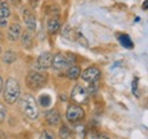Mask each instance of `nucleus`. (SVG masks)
Wrapping results in <instances>:
<instances>
[{"instance_id":"f257e3e1","label":"nucleus","mask_w":148,"mask_h":139,"mask_svg":"<svg viewBox=\"0 0 148 139\" xmlns=\"http://www.w3.org/2000/svg\"><path fill=\"white\" fill-rule=\"evenodd\" d=\"M19 100V107L22 112L30 119V120H36L39 117V109L36 99L30 95V94H24L18 99Z\"/></svg>"},{"instance_id":"f03ea898","label":"nucleus","mask_w":148,"mask_h":139,"mask_svg":"<svg viewBox=\"0 0 148 139\" xmlns=\"http://www.w3.org/2000/svg\"><path fill=\"white\" fill-rule=\"evenodd\" d=\"M21 97V86L14 78H8L5 83L3 99L8 104H14Z\"/></svg>"},{"instance_id":"7ed1b4c3","label":"nucleus","mask_w":148,"mask_h":139,"mask_svg":"<svg viewBox=\"0 0 148 139\" xmlns=\"http://www.w3.org/2000/svg\"><path fill=\"white\" fill-rule=\"evenodd\" d=\"M26 85L30 89H39L47 83V75L39 71H30L26 76Z\"/></svg>"},{"instance_id":"20e7f679","label":"nucleus","mask_w":148,"mask_h":139,"mask_svg":"<svg viewBox=\"0 0 148 139\" xmlns=\"http://www.w3.org/2000/svg\"><path fill=\"white\" fill-rule=\"evenodd\" d=\"M71 99L77 104H87L89 100L88 90L82 85H75L71 93Z\"/></svg>"},{"instance_id":"39448f33","label":"nucleus","mask_w":148,"mask_h":139,"mask_svg":"<svg viewBox=\"0 0 148 139\" xmlns=\"http://www.w3.org/2000/svg\"><path fill=\"white\" fill-rule=\"evenodd\" d=\"M84 118V111L83 109L77 104H71L69 105L66 110V119L70 122H79Z\"/></svg>"},{"instance_id":"423d86ee","label":"nucleus","mask_w":148,"mask_h":139,"mask_svg":"<svg viewBox=\"0 0 148 139\" xmlns=\"http://www.w3.org/2000/svg\"><path fill=\"white\" fill-rule=\"evenodd\" d=\"M81 77L87 83H96L100 78V70L97 67H89L81 74Z\"/></svg>"},{"instance_id":"0eeeda50","label":"nucleus","mask_w":148,"mask_h":139,"mask_svg":"<svg viewBox=\"0 0 148 139\" xmlns=\"http://www.w3.org/2000/svg\"><path fill=\"white\" fill-rule=\"evenodd\" d=\"M53 59H54V55L50 52H43L42 54H40L37 60L39 68H41V69L50 68L51 65H53Z\"/></svg>"},{"instance_id":"6e6552de","label":"nucleus","mask_w":148,"mask_h":139,"mask_svg":"<svg viewBox=\"0 0 148 139\" xmlns=\"http://www.w3.org/2000/svg\"><path fill=\"white\" fill-rule=\"evenodd\" d=\"M24 22H25V25H26V28L27 31L30 32H34L37 30V19L34 17V15L32 13H30L29 10H25L24 14Z\"/></svg>"},{"instance_id":"1a4fd4ad","label":"nucleus","mask_w":148,"mask_h":139,"mask_svg":"<svg viewBox=\"0 0 148 139\" xmlns=\"http://www.w3.org/2000/svg\"><path fill=\"white\" fill-rule=\"evenodd\" d=\"M51 67L55 70H64L66 67H69L67 66V62H66L65 55H63L62 53H57L56 55H54Z\"/></svg>"},{"instance_id":"9d476101","label":"nucleus","mask_w":148,"mask_h":139,"mask_svg":"<svg viewBox=\"0 0 148 139\" xmlns=\"http://www.w3.org/2000/svg\"><path fill=\"white\" fill-rule=\"evenodd\" d=\"M22 34V27L18 23H14L8 27V38L10 41H17Z\"/></svg>"},{"instance_id":"9b49d317","label":"nucleus","mask_w":148,"mask_h":139,"mask_svg":"<svg viewBox=\"0 0 148 139\" xmlns=\"http://www.w3.org/2000/svg\"><path fill=\"white\" fill-rule=\"evenodd\" d=\"M46 121L50 126H58L60 122V114L56 109H51L46 112Z\"/></svg>"},{"instance_id":"f8f14e48","label":"nucleus","mask_w":148,"mask_h":139,"mask_svg":"<svg viewBox=\"0 0 148 139\" xmlns=\"http://www.w3.org/2000/svg\"><path fill=\"white\" fill-rule=\"evenodd\" d=\"M60 28V20L57 17H51L47 22V30L50 34H55Z\"/></svg>"},{"instance_id":"ddd939ff","label":"nucleus","mask_w":148,"mask_h":139,"mask_svg":"<svg viewBox=\"0 0 148 139\" xmlns=\"http://www.w3.org/2000/svg\"><path fill=\"white\" fill-rule=\"evenodd\" d=\"M21 42H22V45L26 49L31 48L32 45V34L30 31H24L23 34H21Z\"/></svg>"},{"instance_id":"4468645a","label":"nucleus","mask_w":148,"mask_h":139,"mask_svg":"<svg viewBox=\"0 0 148 139\" xmlns=\"http://www.w3.org/2000/svg\"><path fill=\"white\" fill-rule=\"evenodd\" d=\"M66 76L72 80L77 79L81 76V68L79 66H71L66 72Z\"/></svg>"},{"instance_id":"2eb2a0df","label":"nucleus","mask_w":148,"mask_h":139,"mask_svg":"<svg viewBox=\"0 0 148 139\" xmlns=\"http://www.w3.org/2000/svg\"><path fill=\"white\" fill-rule=\"evenodd\" d=\"M119 41L121 43V45L123 48H127V49H132L133 48V42L131 41L129 35L127 34H122L119 36Z\"/></svg>"},{"instance_id":"dca6fc26","label":"nucleus","mask_w":148,"mask_h":139,"mask_svg":"<svg viewBox=\"0 0 148 139\" xmlns=\"http://www.w3.org/2000/svg\"><path fill=\"white\" fill-rule=\"evenodd\" d=\"M58 135H59V137L62 139H71L72 138V130H71L67 126L63 124V126L60 127V129H59Z\"/></svg>"},{"instance_id":"f3484780","label":"nucleus","mask_w":148,"mask_h":139,"mask_svg":"<svg viewBox=\"0 0 148 139\" xmlns=\"http://www.w3.org/2000/svg\"><path fill=\"white\" fill-rule=\"evenodd\" d=\"M16 58H17L16 52H14V51H12V50H8V51L5 52L3 57H2V60H3L5 63L10 65V63H13V62L16 60Z\"/></svg>"},{"instance_id":"a211bd4d","label":"nucleus","mask_w":148,"mask_h":139,"mask_svg":"<svg viewBox=\"0 0 148 139\" xmlns=\"http://www.w3.org/2000/svg\"><path fill=\"white\" fill-rule=\"evenodd\" d=\"M10 15V8L6 1L0 3V18H7Z\"/></svg>"},{"instance_id":"6ab92c4d","label":"nucleus","mask_w":148,"mask_h":139,"mask_svg":"<svg viewBox=\"0 0 148 139\" xmlns=\"http://www.w3.org/2000/svg\"><path fill=\"white\" fill-rule=\"evenodd\" d=\"M39 104L42 107H49L51 104V97L48 94H41L39 96Z\"/></svg>"},{"instance_id":"aec40b11","label":"nucleus","mask_w":148,"mask_h":139,"mask_svg":"<svg viewBox=\"0 0 148 139\" xmlns=\"http://www.w3.org/2000/svg\"><path fill=\"white\" fill-rule=\"evenodd\" d=\"M39 139H55V136H54V134H53L51 131H49V130H45V131L41 132L40 138Z\"/></svg>"},{"instance_id":"412c9836","label":"nucleus","mask_w":148,"mask_h":139,"mask_svg":"<svg viewBox=\"0 0 148 139\" xmlns=\"http://www.w3.org/2000/svg\"><path fill=\"white\" fill-rule=\"evenodd\" d=\"M6 114H7V110H6L5 105L2 104V103H0V123H2V122L5 121Z\"/></svg>"},{"instance_id":"4be33fe9","label":"nucleus","mask_w":148,"mask_h":139,"mask_svg":"<svg viewBox=\"0 0 148 139\" xmlns=\"http://www.w3.org/2000/svg\"><path fill=\"white\" fill-rule=\"evenodd\" d=\"M66 62H67V66H74V63H75V57H74V54L72 53H69L66 57Z\"/></svg>"},{"instance_id":"5701e85b","label":"nucleus","mask_w":148,"mask_h":139,"mask_svg":"<svg viewBox=\"0 0 148 139\" xmlns=\"http://www.w3.org/2000/svg\"><path fill=\"white\" fill-rule=\"evenodd\" d=\"M137 90H138V78H134L133 82H132V93L136 96H138V92Z\"/></svg>"},{"instance_id":"b1692460","label":"nucleus","mask_w":148,"mask_h":139,"mask_svg":"<svg viewBox=\"0 0 148 139\" xmlns=\"http://www.w3.org/2000/svg\"><path fill=\"white\" fill-rule=\"evenodd\" d=\"M77 41L83 45V47H86V48H88V41L83 37V35L82 34H79V36H77Z\"/></svg>"},{"instance_id":"393cba45","label":"nucleus","mask_w":148,"mask_h":139,"mask_svg":"<svg viewBox=\"0 0 148 139\" xmlns=\"http://www.w3.org/2000/svg\"><path fill=\"white\" fill-rule=\"evenodd\" d=\"M7 25V18H0V26L5 27Z\"/></svg>"},{"instance_id":"a878e982","label":"nucleus","mask_w":148,"mask_h":139,"mask_svg":"<svg viewBox=\"0 0 148 139\" xmlns=\"http://www.w3.org/2000/svg\"><path fill=\"white\" fill-rule=\"evenodd\" d=\"M143 8H144V9H148V0H145V1H144Z\"/></svg>"},{"instance_id":"bb28decb","label":"nucleus","mask_w":148,"mask_h":139,"mask_svg":"<svg viewBox=\"0 0 148 139\" xmlns=\"http://www.w3.org/2000/svg\"><path fill=\"white\" fill-rule=\"evenodd\" d=\"M98 139H111V138L107 137V136H105V135H101V136H99V138Z\"/></svg>"},{"instance_id":"cd10ccee","label":"nucleus","mask_w":148,"mask_h":139,"mask_svg":"<svg viewBox=\"0 0 148 139\" xmlns=\"http://www.w3.org/2000/svg\"><path fill=\"white\" fill-rule=\"evenodd\" d=\"M1 89H2V79L0 77V92H1Z\"/></svg>"},{"instance_id":"c85d7f7f","label":"nucleus","mask_w":148,"mask_h":139,"mask_svg":"<svg viewBox=\"0 0 148 139\" xmlns=\"http://www.w3.org/2000/svg\"><path fill=\"white\" fill-rule=\"evenodd\" d=\"M5 1H6V2H7V1H9V2H14L15 0H5Z\"/></svg>"},{"instance_id":"c756f323","label":"nucleus","mask_w":148,"mask_h":139,"mask_svg":"<svg viewBox=\"0 0 148 139\" xmlns=\"http://www.w3.org/2000/svg\"><path fill=\"white\" fill-rule=\"evenodd\" d=\"M0 52H1V49H0Z\"/></svg>"}]
</instances>
